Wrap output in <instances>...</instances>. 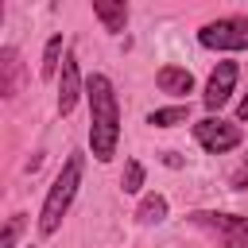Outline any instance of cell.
I'll return each instance as SVG.
<instances>
[{"label":"cell","instance_id":"5bb4252c","mask_svg":"<svg viewBox=\"0 0 248 248\" xmlns=\"http://www.w3.org/2000/svg\"><path fill=\"white\" fill-rule=\"evenodd\" d=\"M143 178H147L143 163H140V159H128V163H124V178H120L124 194H140V190H143Z\"/></svg>","mask_w":248,"mask_h":248},{"label":"cell","instance_id":"9c48e42d","mask_svg":"<svg viewBox=\"0 0 248 248\" xmlns=\"http://www.w3.org/2000/svg\"><path fill=\"white\" fill-rule=\"evenodd\" d=\"M93 16L101 19V27H105L108 35H120V31L128 27V4H124V0H116V4L93 0Z\"/></svg>","mask_w":248,"mask_h":248},{"label":"cell","instance_id":"3957f363","mask_svg":"<svg viewBox=\"0 0 248 248\" xmlns=\"http://www.w3.org/2000/svg\"><path fill=\"white\" fill-rule=\"evenodd\" d=\"M190 221L205 229L221 248H248V217L236 213H213V209H194Z\"/></svg>","mask_w":248,"mask_h":248},{"label":"cell","instance_id":"6da1fadb","mask_svg":"<svg viewBox=\"0 0 248 248\" xmlns=\"http://www.w3.org/2000/svg\"><path fill=\"white\" fill-rule=\"evenodd\" d=\"M85 101H89V147L97 163H108L120 143V101L105 74L85 78Z\"/></svg>","mask_w":248,"mask_h":248},{"label":"cell","instance_id":"5b68a950","mask_svg":"<svg viewBox=\"0 0 248 248\" xmlns=\"http://www.w3.org/2000/svg\"><path fill=\"white\" fill-rule=\"evenodd\" d=\"M194 140H198L202 151H209V155H225V151L240 147L244 132H240L236 124H229V120H221V116H205V120L194 124Z\"/></svg>","mask_w":248,"mask_h":248},{"label":"cell","instance_id":"7a4b0ae2","mask_svg":"<svg viewBox=\"0 0 248 248\" xmlns=\"http://www.w3.org/2000/svg\"><path fill=\"white\" fill-rule=\"evenodd\" d=\"M81 170H85V155L81 151H70V159L62 163V170L54 174L46 198H43V209H39V232L43 236H54L62 217L70 213L74 198H78V186H81Z\"/></svg>","mask_w":248,"mask_h":248},{"label":"cell","instance_id":"9a60e30c","mask_svg":"<svg viewBox=\"0 0 248 248\" xmlns=\"http://www.w3.org/2000/svg\"><path fill=\"white\" fill-rule=\"evenodd\" d=\"M19 225H23L19 217H12V221H8V229H4V236H0V248H12V244H16V236H19Z\"/></svg>","mask_w":248,"mask_h":248},{"label":"cell","instance_id":"8992f818","mask_svg":"<svg viewBox=\"0 0 248 248\" xmlns=\"http://www.w3.org/2000/svg\"><path fill=\"white\" fill-rule=\"evenodd\" d=\"M81 93H85V78H81L78 54H74V50H66V58H62V74H58V112H62V116H70Z\"/></svg>","mask_w":248,"mask_h":248},{"label":"cell","instance_id":"8fae6325","mask_svg":"<svg viewBox=\"0 0 248 248\" xmlns=\"http://www.w3.org/2000/svg\"><path fill=\"white\" fill-rule=\"evenodd\" d=\"M58 58H62V35H50L46 46H43V62H39V78L43 81L58 78Z\"/></svg>","mask_w":248,"mask_h":248},{"label":"cell","instance_id":"ba28073f","mask_svg":"<svg viewBox=\"0 0 248 248\" xmlns=\"http://www.w3.org/2000/svg\"><path fill=\"white\" fill-rule=\"evenodd\" d=\"M155 85L163 93H170V97H186V93H194V74L182 70V66H163L155 74Z\"/></svg>","mask_w":248,"mask_h":248},{"label":"cell","instance_id":"30bf717a","mask_svg":"<svg viewBox=\"0 0 248 248\" xmlns=\"http://www.w3.org/2000/svg\"><path fill=\"white\" fill-rule=\"evenodd\" d=\"M167 198L163 194H143L140 198V205H136V217L143 221V225H159V221H167Z\"/></svg>","mask_w":248,"mask_h":248},{"label":"cell","instance_id":"7c38bea8","mask_svg":"<svg viewBox=\"0 0 248 248\" xmlns=\"http://www.w3.org/2000/svg\"><path fill=\"white\" fill-rule=\"evenodd\" d=\"M0 70H4V97H16V78H19V54L16 46H4L0 50Z\"/></svg>","mask_w":248,"mask_h":248},{"label":"cell","instance_id":"277c9868","mask_svg":"<svg viewBox=\"0 0 248 248\" xmlns=\"http://www.w3.org/2000/svg\"><path fill=\"white\" fill-rule=\"evenodd\" d=\"M205 50H248V16H221L198 31Z\"/></svg>","mask_w":248,"mask_h":248},{"label":"cell","instance_id":"e0dca14e","mask_svg":"<svg viewBox=\"0 0 248 248\" xmlns=\"http://www.w3.org/2000/svg\"><path fill=\"white\" fill-rule=\"evenodd\" d=\"M163 163H167V167H178V163H182V159H178V155H174V151H163Z\"/></svg>","mask_w":248,"mask_h":248},{"label":"cell","instance_id":"4fadbf2b","mask_svg":"<svg viewBox=\"0 0 248 248\" xmlns=\"http://www.w3.org/2000/svg\"><path fill=\"white\" fill-rule=\"evenodd\" d=\"M186 116H190L186 105H167V108L147 112V124H151V128H174V124H186Z\"/></svg>","mask_w":248,"mask_h":248},{"label":"cell","instance_id":"2e32d148","mask_svg":"<svg viewBox=\"0 0 248 248\" xmlns=\"http://www.w3.org/2000/svg\"><path fill=\"white\" fill-rule=\"evenodd\" d=\"M236 120H248V93H244L240 105H236Z\"/></svg>","mask_w":248,"mask_h":248},{"label":"cell","instance_id":"52a82bcc","mask_svg":"<svg viewBox=\"0 0 248 248\" xmlns=\"http://www.w3.org/2000/svg\"><path fill=\"white\" fill-rule=\"evenodd\" d=\"M236 62H217V70L209 74V81H205V93H202V101H205V108L209 112H217L229 97H232V89H236Z\"/></svg>","mask_w":248,"mask_h":248}]
</instances>
